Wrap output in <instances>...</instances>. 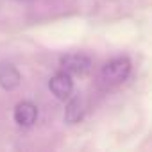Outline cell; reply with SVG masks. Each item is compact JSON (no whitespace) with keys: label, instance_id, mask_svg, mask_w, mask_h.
I'll list each match as a JSON object with an SVG mask.
<instances>
[{"label":"cell","instance_id":"1","mask_svg":"<svg viewBox=\"0 0 152 152\" xmlns=\"http://www.w3.org/2000/svg\"><path fill=\"white\" fill-rule=\"evenodd\" d=\"M131 61L127 57H115L111 59L109 63L104 64L102 68V79L109 84H118V83H124L129 73H131Z\"/></svg>","mask_w":152,"mask_h":152},{"label":"cell","instance_id":"2","mask_svg":"<svg viewBox=\"0 0 152 152\" xmlns=\"http://www.w3.org/2000/svg\"><path fill=\"white\" fill-rule=\"evenodd\" d=\"M48 88L52 91V95L57 100H68L73 93V81H72V75L66 72H57L54 77L48 81Z\"/></svg>","mask_w":152,"mask_h":152},{"label":"cell","instance_id":"3","mask_svg":"<svg viewBox=\"0 0 152 152\" xmlns=\"http://www.w3.org/2000/svg\"><path fill=\"white\" fill-rule=\"evenodd\" d=\"M61 68L70 75H84L91 68V59L86 54H66L61 57Z\"/></svg>","mask_w":152,"mask_h":152},{"label":"cell","instance_id":"4","mask_svg":"<svg viewBox=\"0 0 152 152\" xmlns=\"http://www.w3.org/2000/svg\"><path fill=\"white\" fill-rule=\"evenodd\" d=\"M13 118H15L16 125H20V127H31L36 122V118H38V107L32 102H29V100L18 102L15 106Z\"/></svg>","mask_w":152,"mask_h":152},{"label":"cell","instance_id":"5","mask_svg":"<svg viewBox=\"0 0 152 152\" xmlns=\"http://www.w3.org/2000/svg\"><path fill=\"white\" fill-rule=\"evenodd\" d=\"M18 84H20V72L13 64L0 66V88L6 91H11V90L18 88Z\"/></svg>","mask_w":152,"mask_h":152},{"label":"cell","instance_id":"6","mask_svg":"<svg viewBox=\"0 0 152 152\" xmlns=\"http://www.w3.org/2000/svg\"><path fill=\"white\" fill-rule=\"evenodd\" d=\"M84 115V109H83V104L79 99H72L68 104H66V111H64V122L66 124H77Z\"/></svg>","mask_w":152,"mask_h":152}]
</instances>
